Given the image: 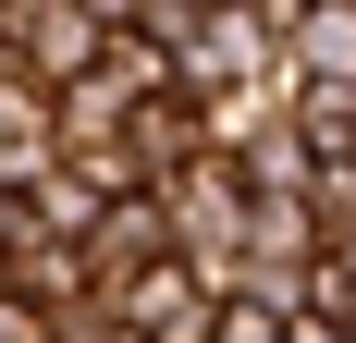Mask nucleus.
<instances>
[{
  "label": "nucleus",
  "mask_w": 356,
  "mask_h": 343,
  "mask_svg": "<svg viewBox=\"0 0 356 343\" xmlns=\"http://www.w3.org/2000/svg\"><path fill=\"white\" fill-rule=\"evenodd\" d=\"M0 25H13V74L37 99H62L74 74H99V49H111V25L86 0H0Z\"/></svg>",
  "instance_id": "f257e3e1"
},
{
  "label": "nucleus",
  "mask_w": 356,
  "mask_h": 343,
  "mask_svg": "<svg viewBox=\"0 0 356 343\" xmlns=\"http://www.w3.org/2000/svg\"><path fill=\"white\" fill-rule=\"evenodd\" d=\"M0 74H13V25H0Z\"/></svg>",
  "instance_id": "f03ea898"
}]
</instances>
